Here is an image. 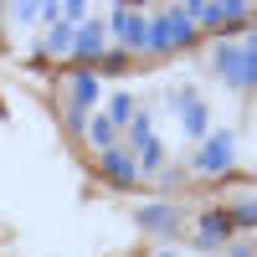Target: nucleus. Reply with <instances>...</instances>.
I'll return each instance as SVG.
<instances>
[{"instance_id": "nucleus-1", "label": "nucleus", "mask_w": 257, "mask_h": 257, "mask_svg": "<svg viewBox=\"0 0 257 257\" xmlns=\"http://www.w3.org/2000/svg\"><path fill=\"white\" fill-rule=\"evenodd\" d=\"M211 67H216L237 93H252V77H257V62H252V36L242 41V47H216V57H211Z\"/></svg>"}, {"instance_id": "nucleus-2", "label": "nucleus", "mask_w": 257, "mask_h": 257, "mask_svg": "<svg viewBox=\"0 0 257 257\" xmlns=\"http://www.w3.org/2000/svg\"><path fill=\"white\" fill-rule=\"evenodd\" d=\"M231 155H237V139H231V134H206V144L196 149V175H216V170H226Z\"/></svg>"}, {"instance_id": "nucleus-3", "label": "nucleus", "mask_w": 257, "mask_h": 257, "mask_svg": "<svg viewBox=\"0 0 257 257\" xmlns=\"http://www.w3.org/2000/svg\"><path fill=\"white\" fill-rule=\"evenodd\" d=\"M185 11L196 26H242V16H247V6H237V0H226V6H185Z\"/></svg>"}, {"instance_id": "nucleus-4", "label": "nucleus", "mask_w": 257, "mask_h": 257, "mask_svg": "<svg viewBox=\"0 0 257 257\" xmlns=\"http://www.w3.org/2000/svg\"><path fill=\"white\" fill-rule=\"evenodd\" d=\"M170 108H180V118H185V134L190 139H206V103L196 98V93H175V98H170Z\"/></svg>"}, {"instance_id": "nucleus-5", "label": "nucleus", "mask_w": 257, "mask_h": 257, "mask_svg": "<svg viewBox=\"0 0 257 257\" xmlns=\"http://www.w3.org/2000/svg\"><path fill=\"white\" fill-rule=\"evenodd\" d=\"M98 170H103V180H113V185H134L139 180V170H134V160H128L123 149H103Z\"/></svg>"}, {"instance_id": "nucleus-6", "label": "nucleus", "mask_w": 257, "mask_h": 257, "mask_svg": "<svg viewBox=\"0 0 257 257\" xmlns=\"http://www.w3.org/2000/svg\"><path fill=\"white\" fill-rule=\"evenodd\" d=\"M231 216H221V211H206L201 216V226H196V247H216V242H226L231 237Z\"/></svg>"}, {"instance_id": "nucleus-7", "label": "nucleus", "mask_w": 257, "mask_h": 257, "mask_svg": "<svg viewBox=\"0 0 257 257\" xmlns=\"http://www.w3.org/2000/svg\"><path fill=\"white\" fill-rule=\"evenodd\" d=\"M134 216H139V226H144V231H160V237H170V231H175V206H165V201L139 206Z\"/></svg>"}, {"instance_id": "nucleus-8", "label": "nucleus", "mask_w": 257, "mask_h": 257, "mask_svg": "<svg viewBox=\"0 0 257 257\" xmlns=\"http://www.w3.org/2000/svg\"><path fill=\"white\" fill-rule=\"evenodd\" d=\"M72 57H103V21H82L72 31Z\"/></svg>"}, {"instance_id": "nucleus-9", "label": "nucleus", "mask_w": 257, "mask_h": 257, "mask_svg": "<svg viewBox=\"0 0 257 257\" xmlns=\"http://www.w3.org/2000/svg\"><path fill=\"white\" fill-rule=\"evenodd\" d=\"M144 47H155V52H175V31H170V11H160V16H149V31H144Z\"/></svg>"}, {"instance_id": "nucleus-10", "label": "nucleus", "mask_w": 257, "mask_h": 257, "mask_svg": "<svg viewBox=\"0 0 257 257\" xmlns=\"http://www.w3.org/2000/svg\"><path fill=\"white\" fill-rule=\"evenodd\" d=\"M144 31H149V16H139V11H123V26H118V36L128 41V47H144Z\"/></svg>"}, {"instance_id": "nucleus-11", "label": "nucleus", "mask_w": 257, "mask_h": 257, "mask_svg": "<svg viewBox=\"0 0 257 257\" xmlns=\"http://www.w3.org/2000/svg\"><path fill=\"white\" fill-rule=\"evenodd\" d=\"M160 165H165V144H160V139H149V144L139 149V160H134V170H139V175H155Z\"/></svg>"}, {"instance_id": "nucleus-12", "label": "nucleus", "mask_w": 257, "mask_h": 257, "mask_svg": "<svg viewBox=\"0 0 257 257\" xmlns=\"http://www.w3.org/2000/svg\"><path fill=\"white\" fill-rule=\"evenodd\" d=\"M134 113H139V108H134V98H128V93H118V98L108 103V113H103V118H108L113 128H123V123H128V118H134Z\"/></svg>"}, {"instance_id": "nucleus-13", "label": "nucleus", "mask_w": 257, "mask_h": 257, "mask_svg": "<svg viewBox=\"0 0 257 257\" xmlns=\"http://www.w3.org/2000/svg\"><path fill=\"white\" fill-rule=\"evenodd\" d=\"M72 31H77V26H67V21H57V26H52V36H47V52L67 57V52H72Z\"/></svg>"}, {"instance_id": "nucleus-14", "label": "nucleus", "mask_w": 257, "mask_h": 257, "mask_svg": "<svg viewBox=\"0 0 257 257\" xmlns=\"http://www.w3.org/2000/svg\"><path fill=\"white\" fill-rule=\"evenodd\" d=\"M82 134H88V139H93V144H98V149H113V134H118V128H113V123H108V118H93V123H88V128H82Z\"/></svg>"}, {"instance_id": "nucleus-15", "label": "nucleus", "mask_w": 257, "mask_h": 257, "mask_svg": "<svg viewBox=\"0 0 257 257\" xmlns=\"http://www.w3.org/2000/svg\"><path fill=\"white\" fill-rule=\"evenodd\" d=\"M149 139H155V128H149V113H134V118H128V144L144 149Z\"/></svg>"}, {"instance_id": "nucleus-16", "label": "nucleus", "mask_w": 257, "mask_h": 257, "mask_svg": "<svg viewBox=\"0 0 257 257\" xmlns=\"http://www.w3.org/2000/svg\"><path fill=\"white\" fill-rule=\"evenodd\" d=\"M231 226H242V231H252V226H257V206H252V196H247L237 211H231Z\"/></svg>"}, {"instance_id": "nucleus-17", "label": "nucleus", "mask_w": 257, "mask_h": 257, "mask_svg": "<svg viewBox=\"0 0 257 257\" xmlns=\"http://www.w3.org/2000/svg\"><path fill=\"white\" fill-rule=\"evenodd\" d=\"M11 11H16V21H41V16H36V6H26V0H21V6H11Z\"/></svg>"}]
</instances>
